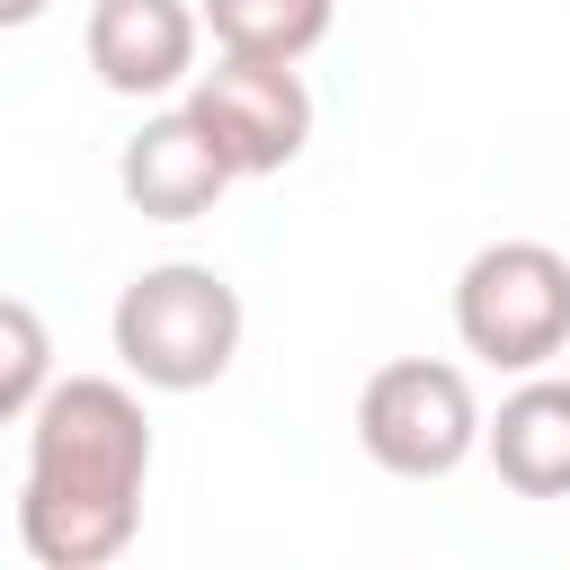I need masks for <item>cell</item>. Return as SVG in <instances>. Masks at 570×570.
Instances as JSON below:
<instances>
[{
    "label": "cell",
    "instance_id": "4",
    "mask_svg": "<svg viewBox=\"0 0 570 570\" xmlns=\"http://www.w3.org/2000/svg\"><path fill=\"white\" fill-rule=\"evenodd\" d=\"M356 445L392 481H445L481 445L472 374L445 365V356H392V365H374L365 392H356Z\"/></svg>",
    "mask_w": 570,
    "mask_h": 570
},
{
    "label": "cell",
    "instance_id": "8",
    "mask_svg": "<svg viewBox=\"0 0 570 570\" xmlns=\"http://www.w3.org/2000/svg\"><path fill=\"white\" fill-rule=\"evenodd\" d=\"M481 454L517 499H570V374H525L499 419H481Z\"/></svg>",
    "mask_w": 570,
    "mask_h": 570
},
{
    "label": "cell",
    "instance_id": "2",
    "mask_svg": "<svg viewBox=\"0 0 570 570\" xmlns=\"http://www.w3.org/2000/svg\"><path fill=\"white\" fill-rule=\"evenodd\" d=\"M107 338H116V365L142 392H205L240 356V294H232V276L169 258V267H142L116 294Z\"/></svg>",
    "mask_w": 570,
    "mask_h": 570
},
{
    "label": "cell",
    "instance_id": "6",
    "mask_svg": "<svg viewBox=\"0 0 570 570\" xmlns=\"http://www.w3.org/2000/svg\"><path fill=\"white\" fill-rule=\"evenodd\" d=\"M196 0H98L89 9V71L116 89V98H169L196 80Z\"/></svg>",
    "mask_w": 570,
    "mask_h": 570
},
{
    "label": "cell",
    "instance_id": "7",
    "mask_svg": "<svg viewBox=\"0 0 570 570\" xmlns=\"http://www.w3.org/2000/svg\"><path fill=\"white\" fill-rule=\"evenodd\" d=\"M116 187H125V205H134L142 223H196V214L223 205L232 169H223V151L205 142V125H196L187 107H169V116H151V125L125 142Z\"/></svg>",
    "mask_w": 570,
    "mask_h": 570
},
{
    "label": "cell",
    "instance_id": "1",
    "mask_svg": "<svg viewBox=\"0 0 570 570\" xmlns=\"http://www.w3.org/2000/svg\"><path fill=\"white\" fill-rule=\"evenodd\" d=\"M151 481V419L142 392L116 374L45 383L27 410V481H18V543L36 570H107L142 525Z\"/></svg>",
    "mask_w": 570,
    "mask_h": 570
},
{
    "label": "cell",
    "instance_id": "9",
    "mask_svg": "<svg viewBox=\"0 0 570 570\" xmlns=\"http://www.w3.org/2000/svg\"><path fill=\"white\" fill-rule=\"evenodd\" d=\"M196 18H205V36H214L223 53H240V62H303V53L330 36L338 0H196Z\"/></svg>",
    "mask_w": 570,
    "mask_h": 570
},
{
    "label": "cell",
    "instance_id": "5",
    "mask_svg": "<svg viewBox=\"0 0 570 570\" xmlns=\"http://www.w3.org/2000/svg\"><path fill=\"white\" fill-rule=\"evenodd\" d=\"M187 116L205 125V142L223 151L232 178H276L312 142V89H303L294 62H240V53H223L214 71L187 80Z\"/></svg>",
    "mask_w": 570,
    "mask_h": 570
},
{
    "label": "cell",
    "instance_id": "3",
    "mask_svg": "<svg viewBox=\"0 0 570 570\" xmlns=\"http://www.w3.org/2000/svg\"><path fill=\"white\" fill-rule=\"evenodd\" d=\"M454 338L499 374H534L570 347V258L552 240H490L454 276Z\"/></svg>",
    "mask_w": 570,
    "mask_h": 570
},
{
    "label": "cell",
    "instance_id": "10",
    "mask_svg": "<svg viewBox=\"0 0 570 570\" xmlns=\"http://www.w3.org/2000/svg\"><path fill=\"white\" fill-rule=\"evenodd\" d=\"M45 383H53V330H45L36 303L0 294V428L27 419L45 401Z\"/></svg>",
    "mask_w": 570,
    "mask_h": 570
},
{
    "label": "cell",
    "instance_id": "11",
    "mask_svg": "<svg viewBox=\"0 0 570 570\" xmlns=\"http://www.w3.org/2000/svg\"><path fill=\"white\" fill-rule=\"evenodd\" d=\"M45 9H53V0H0V27H36Z\"/></svg>",
    "mask_w": 570,
    "mask_h": 570
}]
</instances>
